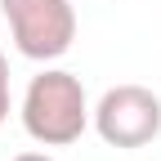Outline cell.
<instances>
[{"label": "cell", "mask_w": 161, "mask_h": 161, "mask_svg": "<svg viewBox=\"0 0 161 161\" xmlns=\"http://www.w3.org/2000/svg\"><path fill=\"white\" fill-rule=\"evenodd\" d=\"M90 125V98L76 72L45 67L31 76V85L23 94V130L45 148H67L76 143Z\"/></svg>", "instance_id": "1"}, {"label": "cell", "mask_w": 161, "mask_h": 161, "mask_svg": "<svg viewBox=\"0 0 161 161\" xmlns=\"http://www.w3.org/2000/svg\"><path fill=\"white\" fill-rule=\"evenodd\" d=\"M0 14L23 58L54 63L76 40V9L72 0H0Z\"/></svg>", "instance_id": "2"}, {"label": "cell", "mask_w": 161, "mask_h": 161, "mask_svg": "<svg viewBox=\"0 0 161 161\" xmlns=\"http://www.w3.org/2000/svg\"><path fill=\"white\" fill-rule=\"evenodd\" d=\"M90 121L108 148H148L161 134V98L148 85H112L90 108Z\"/></svg>", "instance_id": "3"}, {"label": "cell", "mask_w": 161, "mask_h": 161, "mask_svg": "<svg viewBox=\"0 0 161 161\" xmlns=\"http://www.w3.org/2000/svg\"><path fill=\"white\" fill-rule=\"evenodd\" d=\"M9 116V63H5V54H0V121Z\"/></svg>", "instance_id": "4"}, {"label": "cell", "mask_w": 161, "mask_h": 161, "mask_svg": "<svg viewBox=\"0 0 161 161\" xmlns=\"http://www.w3.org/2000/svg\"><path fill=\"white\" fill-rule=\"evenodd\" d=\"M14 161H54V157H45V152H18Z\"/></svg>", "instance_id": "5"}]
</instances>
